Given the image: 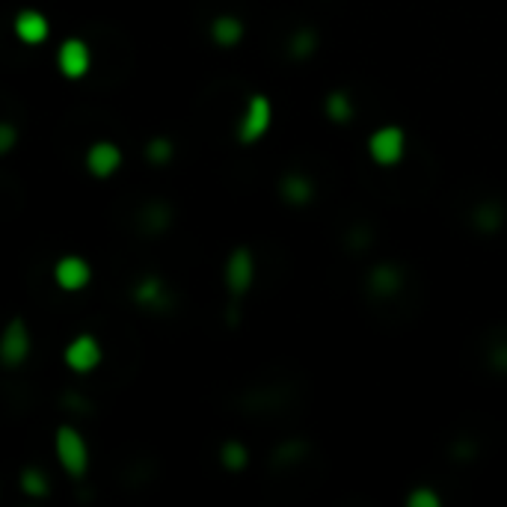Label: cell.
<instances>
[{"label":"cell","mask_w":507,"mask_h":507,"mask_svg":"<svg viewBox=\"0 0 507 507\" xmlns=\"http://www.w3.org/2000/svg\"><path fill=\"white\" fill-rule=\"evenodd\" d=\"M21 489L27 495H33V498H42V495H48V478L42 475L39 469H24L21 472Z\"/></svg>","instance_id":"cell-17"},{"label":"cell","mask_w":507,"mask_h":507,"mask_svg":"<svg viewBox=\"0 0 507 507\" xmlns=\"http://www.w3.org/2000/svg\"><path fill=\"white\" fill-rule=\"evenodd\" d=\"M401 270H395V267H374L371 270V288H374L377 294H383V297H392L395 291L401 288Z\"/></svg>","instance_id":"cell-14"},{"label":"cell","mask_w":507,"mask_h":507,"mask_svg":"<svg viewBox=\"0 0 507 507\" xmlns=\"http://www.w3.org/2000/svg\"><path fill=\"white\" fill-rule=\"evenodd\" d=\"M241 36H243V24L238 19H232V15H219V19L211 24V39L223 48L238 45Z\"/></svg>","instance_id":"cell-12"},{"label":"cell","mask_w":507,"mask_h":507,"mask_svg":"<svg viewBox=\"0 0 507 507\" xmlns=\"http://www.w3.org/2000/svg\"><path fill=\"white\" fill-rule=\"evenodd\" d=\"M12 146H15V128L10 122H4L0 125V151L6 155V151H12Z\"/></svg>","instance_id":"cell-22"},{"label":"cell","mask_w":507,"mask_h":507,"mask_svg":"<svg viewBox=\"0 0 507 507\" xmlns=\"http://www.w3.org/2000/svg\"><path fill=\"white\" fill-rule=\"evenodd\" d=\"M353 113H357V107H353L348 92H342V89L329 92V96H326V116H329V119L344 125V122L353 119Z\"/></svg>","instance_id":"cell-13"},{"label":"cell","mask_w":507,"mask_h":507,"mask_svg":"<svg viewBox=\"0 0 507 507\" xmlns=\"http://www.w3.org/2000/svg\"><path fill=\"white\" fill-rule=\"evenodd\" d=\"M282 196L285 202H291V205H309L311 202V193H315V188H311V181L306 179V175H300V173H288L282 179Z\"/></svg>","instance_id":"cell-11"},{"label":"cell","mask_w":507,"mask_h":507,"mask_svg":"<svg viewBox=\"0 0 507 507\" xmlns=\"http://www.w3.org/2000/svg\"><path fill=\"white\" fill-rule=\"evenodd\" d=\"M252 282H256V258L247 247H238L229 252V261H226V288H229L232 297H243Z\"/></svg>","instance_id":"cell-5"},{"label":"cell","mask_w":507,"mask_h":507,"mask_svg":"<svg viewBox=\"0 0 507 507\" xmlns=\"http://www.w3.org/2000/svg\"><path fill=\"white\" fill-rule=\"evenodd\" d=\"M219 460H223V466L229 472H241L250 460L247 445H241V442H234V439H232V442H226L223 448H219Z\"/></svg>","instance_id":"cell-16"},{"label":"cell","mask_w":507,"mask_h":507,"mask_svg":"<svg viewBox=\"0 0 507 507\" xmlns=\"http://www.w3.org/2000/svg\"><path fill=\"white\" fill-rule=\"evenodd\" d=\"M101 344L96 335H78L69 342V348H65L63 359L65 365H69L74 374H89V371H96L101 365Z\"/></svg>","instance_id":"cell-6"},{"label":"cell","mask_w":507,"mask_h":507,"mask_svg":"<svg viewBox=\"0 0 507 507\" xmlns=\"http://www.w3.org/2000/svg\"><path fill=\"white\" fill-rule=\"evenodd\" d=\"M50 33V24L42 12L36 10H24L15 15V36H19L24 45H42Z\"/></svg>","instance_id":"cell-10"},{"label":"cell","mask_w":507,"mask_h":507,"mask_svg":"<svg viewBox=\"0 0 507 507\" xmlns=\"http://www.w3.org/2000/svg\"><path fill=\"white\" fill-rule=\"evenodd\" d=\"M478 226L487 232H495L498 226H502V214H498V208H489V211H478Z\"/></svg>","instance_id":"cell-21"},{"label":"cell","mask_w":507,"mask_h":507,"mask_svg":"<svg viewBox=\"0 0 507 507\" xmlns=\"http://www.w3.org/2000/svg\"><path fill=\"white\" fill-rule=\"evenodd\" d=\"M410 507H439V495L430 487H416L407 498Z\"/></svg>","instance_id":"cell-20"},{"label":"cell","mask_w":507,"mask_h":507,"mask_svg":"<svg viewBox=\"0 0 507 507\" xmlns=\"http://www.w3.org/2000/svg\"><path fill=\"white\" fill-rule=\"evenodd\" d=\"M407 151V134L398 125H386L368 137V155L380 166H395Z\"/></svg>","instance_id":"cell-3"},{"label":"cell","mask_w":507,"mask_h":507,"mask_svg":"<svg viewBox=\"0 0 507 507\" xmlns=\"http://www.w3.org/2000/svg\"><path fill=\"white\" fill-rule=\"evenodd\" d=\"M54 448H57V460H60V466L65 469V475H72V478L87 475V469H89V448H87L83 436L72 425H63L60 430H57Z\"/></svg>","instance_id":"cell-1"},{"label":"cell","mask_w":507,"mask_h":507,"mask_svg":"<svg viewBox=\"0 0 507 507\" xmlns=\"http://www.w3.org/2000/svg\"><path fill=\"white\" fill-rule=\"evenodd\" d=\"M270 122H273V104H270V98L252 96L247 101V110H243L238 131L234 134H238V140L243 146H252V142H258L270 131Z\"/></svg>","instance_id":"cell-2"},{"label":"cell","mask_w":507,"mask_h":507,"mask_svg":"<svg viewBox=\"0 0 507 507\" xmlns=\"http://www.w3.org/2000/svg\"><path fill=\"white\" fill-rule=\"evenodd\" d=\"M57 65H60V72L65 78H72V81L83 78L92 65V54L81 39H65L60 50H57Z\"/></svg>","instance_id":"cell-7"},{"label":"cell","mask_w":507,"mask_h":507,"mask_svg":"<svg viewBox=\"0 0 507 507\" xmlns=\"http://www.w3.org/2000/svg\"><path fill=\"white\" fill-rule=\"evenodd\" d=\"M146 157L151 160V164H166L169 157H173V142H169L166 137H155L146 146Z\"/></svg>","instance_id":"cell-18"},{"label":"cell","mask_w":507,"mask_h":507,"mask_svg":"<svg viewBox=\"0 0 507 507\" xmlns=\"http://www.w3.org/2000/svg\"><path fill=\"white\" fill-rule=\"evenodd\" d=\"M311 50H315V33H311V30L294 33V39H291V54L297 57V60H306Z\"/></svg>","instance_id":"cell-19"},{"label":"cell","mask_w":507,"mask_h":507,"mask_svg":"<svg viewBox=\"0 0 507 507\" xmlns=\"http://www.w3.org/2000/svg\"><path fill=\"white\" fill-rule=\"evenodd\" d=\"M122 166V151L119 146H113V142L101 140L96 146H89L87 151V169L96 179H110V175L116 173V169Z\"/></svg>","instance_id":"cell-9"},{"label":"cell","mask_w":507,"mask_h":507,"mask_svg":"<svg viewBox=\"0 0 507 507\" xmlns=\"http://www.w3.org/2000/svg\"><path fill=\"white\" fill-rule=\"evenodd\" d=\"M92 279V267L83 261L81 256H65L57 261L54 267V282L60 285L63 291H81L87 288Z\"/></svg>","instance_id":"cell-8"},{"label":"cell","mask_w":507,"mask_h":507,"mask_svg":"<svg viewBox=\"0 0 507 507\" xmlns=\"http://www.w3.org/2000/svg\"><path fill=\"white\" fill-rule=\"evenodd\" d=\"M30 329L24 324V318H12L6 324L4 335H0V359H4L6 368H19L21 362H27L30 357Z\"/></svg>","instance_id":"cell-4"},{"label":"cell","mask_w":507,"mask_h":507,"mask_svg":"<svg viewBox=\"0 0 507 507\" xmlns=\"http://www.w3.org/2000/svg\"><path fill=\"white\" fill-rule=\"evenodd\" d=\"M137 303L140 306H160V303L166 300V288H164V282L155 276H149V279H142V282L137 285Z\"/></svg>","instance_id":"cell-15"}]
</instances>
